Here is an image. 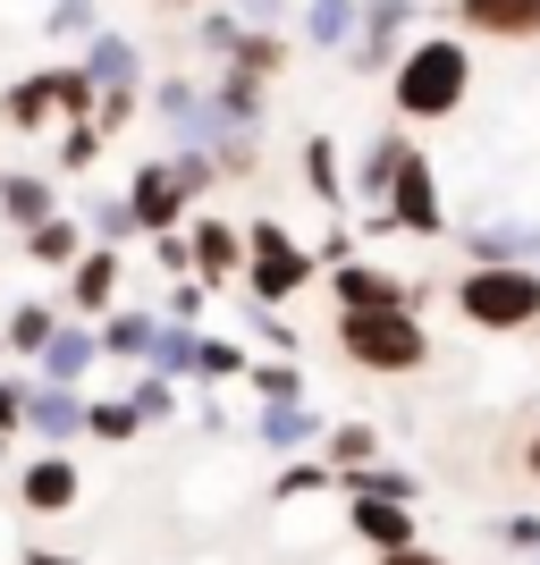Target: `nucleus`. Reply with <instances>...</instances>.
I'll return each mask as SVG.
<instances>
[{
	"label": "nucleus",
	"mask_w": 540,
	"mask_h": 565,
	"mask_svg": "<svg viewBox=\"0 0 540 565\" xmlns=\"http://www.w3.org/2000/svg\"><path fill=\"white\" fill-rule=\"evenodd\" d=\"M102 152V127H68V169H85Z\"/></svg>",
	"instance_id": "obj_27"
},
{
	"label": "nucleus",
	"mask_w": 540,
	"mask_h": 565,
	"mask_svg": "<svg viewBox=\"0 0 540 565\" xmlns=\"http://www.w3.org/2000/svg\"><path fill=\"white\" fill-rule=\"evenodd\" d=\"M313 34H321V43H338V34H347V9H338V0H329V9H313Z\"/></svg>",
	"instance_id": "obj_28"
},
{
	"label": "nucleus",
	"mask_w": 540,
	"mask_h": 565,
	"mask_svg": "<svg viewBox=\"0 0 540 565\" xmlns=\"http://www.w3.org/2000/svg\"><path fill=\"white\" fill-rule=\"evenodd\" d=\"M110 279H118L110 245H102V254H85V262H76V305H110Z\"/></svg>",
	"instance_id": "obj_15"
},
{
	"label": "nucleus",
	"mask_w": 540,
	"mask_h": 565,
	"mask_svg": "<svg viewBox=\"0 0 540 565\" xmlns=\"http://www.w3.org/2000/svg\"><path fill=\"white\" fill-rule=\"evenodd\" d=\"M338 305H347V312H372V305H405V287L389 279V270H372V262H354V270H338Z\"/></svg>",
	"instance_id": "obj_9"
},
{
	"label": "nucleus",
	"mask_w": 540,
	"mask_h": 565,
	"mask_svg": "<svg viewBox=\"0 0 540 565\" xmlns=\"http://www.w3.org/2000/svg\"><path fill=\"white\" fill-rule=\"evenodd\" d=\"M18 423H34L43 439H68V430L85 423V405H76L68 388H34V397H18Z\"/></svg>",
	"instance_id": "obj_8"
},
{
	"label": "nucleus",
	"mask_w": 540,
	"mask_h": 565,
	"mask_svg": "<svg viewBox=\"0 0 540 565\" xmlns=\"http://www.w3.org/2000/svg\"><path fill=\"white\" fill-rule=\"evenodd\" d=\"M338 338H347V354L363 363V372H414V363L431 354V338L414 330V312H405V305L347 312V321H338Z\"/></svg>",
	"instance_id": "obj_2"
},
{
	"label": "nucleus",
	"mask_w": 540,
	"mask_h": 565,
	"mask_svg": "<svg viewBox=\"0 0 540 565\" xmlns=\"http://www.w3.org/2000/svg\"><path fill=\"white\" fill-rule=\"evenodd\" d=\"M329 456H338V465H363V456H372V430H338V439H329Z\"/></svg>",
	"instance_id": "obj_26"
},
{
	"label": "nucleus",
	"mask_w": 540,
	"mask_h": 565,
	"mask_svg": "<svg viewBox=\"0 0 540 565\" xmlns=\"http://www.w3.org/2000/svg\"><path fill=\"white\" fill-rule=\"evenodd\" d=\"M68 498H76V472L60 465V456L25 465V507H43V515H51V507H68Z\"/></svg>",
	"instance_id": "obj_11"
},
{
	"label": "nucleus",
	"mask_w": 540,
	"mask_h": 565,
	"mask_svg": "<svg viewBox=\"0 0 540 565\" xmlns=\"http://www.w3.org/2000/svg\"><path fill=\"white\" fill-rule=\"evenodd\" d=\"M152 347H161V363H169V372H194V363H203V338H187V330L152 338Z\"/></svg>",
	"instance_id": "obj_21"
},
{
	"label": "nucleus",
	"mask_w": 540,
	"mask_h": 565,
	"mask_svg": "<svg viewBox=\"0 0 540 565\" xmlns=\"http://www.w3.org/2000/svg\"><path fill=\"white\" fill-rule=\"evenodd\" d=\"M178 203H187L178 169H144V178H136V203H127V212H136L144 228H169V220H178Z\"/></svg>",
	"instance_id": "obj_6"
},
{
	"label": "nucleus",
	"mask_w": 540,
	"mask_h": 565,
	"mask_svg": "<svg viewBox=\"0 0 540 565\" xmlns=\"http://www.w3.org/2000/svg\"><path fill=\"white\" fill-rule=\"evenodd\" d=\"M262 430H271V439H279V448H287V439H305V430H313V414H296V405L279 397V414H271V423H262Z\"/></svg>",
	"instance_id": "obj_23"
},
{
	"label": "nucleus",
	"mask_w": 540,
	"mask_h": 565,
	"mask_svg": "<svg viewBox=\"0 0 540 565\" xmlns=\"http://www.w3.org/2000/svg\"><path fill=\"white\" fill-rule=\"evenodd\" d=\"M354 490L363 498H414V481H398V472H354Z\"/></svg>",
	"instance_id": "obj_25"
},
{
	"label": "nucleus",
	"mask_w": 540,
	"mask_h": 565,
	"mask_svg": "<svg viewBox=\"0 0 540 565\" xmlns=\"http://www.w3.org/2000/svg\"><path fill=\"white\" fill-rule=\"evenodd\" d=\"M532 472H540V439H532Z\"/></svg>",
	"instance_id": "obj_32"
},
{
	"label": "nucleus",
	"mask_w": 540,
	"mask_h": 565,
	"mask_svg": "<svg viewBox=\"0 0 540 565\" xmlns=\"http://www.w3.org/2000/svg\"><path fill=\"white\" fill-rule=\"evenodd\" d=\"M0 203H9V220H18V228L51 220V186H43V178H0Z\"/></svg>",
	"instance_id": "obj_14"
},
{
	"label": "nucleus",
	"mask_w": 540,
	"mask_h": 565,
	"mask_svg": "<svg viewBox=\"0 0 540 565\" xmlns=\"http://www.w3.org/2000/svg\"><path fill=\"white\" fill-rule=\"evenodd\" d=\"M0 423H18V388L9 380H0Z\"/></svg>",
	"instance_id": "obj_30"
},
{
	"label": "nucleus",
	"mask_w": 540,
	"mask_h": 565,
	"mask_svg": "<svg viewBox=\"0 0 540 565\" xmlns=\"http://www.w3.org/2000/svg\"><path fill=\"white\" fill-rule=\"evenodd\" d=\"M85 354H94V347H85L76 330H68V338L51 330V338H43V372H51V380H76V372H85Z\"/></svg>",
	"instance_id": "obj_16"
},
{
	"label": "nucleus",
	"mask_w": 540,
	"mask_h": 565,
	"mask_svg": "<svg viewBox=\"0 0 540 565\" xmlns=\"http://www.w3.org/2000/svg\"><path fill=\"white\" fill-rule=\"evenodd\" d=\"M305 178L321 194H338V161H329V143H305Z\"/></svg>",
	"instance_id": "obj_24"
},
{
	"label": "nucleus",
	"mask_w": 540,
	"mask_h": 565,
	"mask_svg": "<svg viewBox=\"0 0 540 565\" xmlns=\"http://www.w3.org/2000/svg\"><path fill=\"white\" fill-rule=\"evenodd\" d=\"M313 279V262L287 245L279 220H254V296H296Z\"/></svg>",
	"instance_id": "obj_4"
},
{
	"label": "nucleus",
	"mask_w": 540,
	"mask_h": 565,
	"mask_svg": "<svg viewBox=\"0 0 540 565\" xmlns=\"http://www.w3.org/2000/svg\"><path fill=\"white\" fill-rule=\"evenodd\" d=\"M51 110H60V76H25L18 94H9V118H18V127H43Z\"/></svg>",
	"instance_id": "obj_13"
},
{
	"label": "nucleus",
	"mask_w": 540,
	"mask_h": 565,
	"mask_svg": "<svg viewBox=\"0 0 540 565\" xmlns=\"http://www.w3.org/2000/svg\"><path fill=\"white\" fill-rule=\"evenodd\" d=\"M85 76H102V85H127V76H136V51L127 43H94V68Z\"/></svg>",
	"instance_id": "obj_19"
},
{
	"label": "nucleus",
	"mask_w": 540,
	"mask_h": 565,
	"mask_svg": "<svg viewBox=\"0 0 540 565\" xmlns=\"http://www.w3.org/2000/svg\"><path fill=\"white\" fill-rule=\"evenodd\" d=\"M43 338H51V312H43V305H18V321H9V347L43 354Z\"/></svg>",
	"instance_id": "obj_18"
},
{
	"label": "nucleus",
	"mask_w": 540,
	"mask_h": 565,
	"mask_svg": "<svg viewBox=\"0 0 540 565\" xmlns=\"http://www.w3.org/2000/svg\"><path fill=\"white\" fill-rule=\"evenodd\" d=\"M380 565H447V557H431V548H414V541H398V548H389V557H380Z\"/></svg>",
	"instance_id": "obj_29"
},
{
	"label": "nucleus",
	"mask_w": 540,
	"mask_h": 565,
	"mask_svg": "<svg viewBox=\"0 0 540 565\" xmlns=\"http://www.w3.org/2000/svg\"><path fill=\"white\" fill-rule=\"evenodd\" d=\"M354 532L380 541V548H398V541H414V515H405L398 498H354Z\"/></svg>",
	"instance_id": "obj_10"
},
{
	"label": "nucleus",
	"mask_w": 540,
	"mask_h": 565,
	"mask_svg": "<svg viewBox=\"0 0 540 565\" xmlns=\"http://www.w3.org/2000/svg\"><path fill=\"white\" fill-rule=\"evenodd\" d=\"M456 305L481 330H523V321H540V270H473L456 287Z\"/></svg>",
	"instance_id": "obj_3"
},
{
	"label": "nucleus",
	"mask_w": 540,
	"mask_h": 565,
	"mask_svg": "<svg viewBox=\"0 0 540 565\" xmlns=\"http://www.w3.org/2000/svg\"><path fill=\"white\" fill-rule=\"evenodd\" d=\"M25 236H34V254H43V262H68L76 254V228H68V220H34Z\"/></svg>",
	"instance_id": "obj_17"
},
{
	"label": "nucleus",
	"mask_w": 540,
	"mask_h": 565,
	"mask_svg": "<svg viewBox=\"0 0 540 565\" xmlns=\"http://www.w3.org/2000/svg\"><path fill=\"white\" fill-rule=\"evenodd\" d=\"M25 565H68V557H25Z\"/></svg>",
	"instance_id": "obj_31"
},
{
	"label": "nucleus",
	"mask_w": 540,
	"mask_h": 565,
	"mask_svg": "<svg viewBox=\"0 0 540 565\" xmlns=\"http://www.w3.org/2000/svg\"><path fill=\"white\" fill-rule=\"evenodd\" d=\"M465 85H473L465 43H423V51H405V68H398V110L405 118H447L465 102Z\"/></svg>",
	"instance_id": "obj_1"
},
{
	"label": "nucleus",
	"mask_w": 540,
	"mask_h": 565,
	"mask_svg": "<svg viewBox=\"0 0 540 565\" xmlns=\"http://www.w3.org/2000/svg\"><path fill=\"white\" fill-rule=\"evenodd\" d=\"M144 347H152V321H136V312L110 321V354H144Z\"/></svg>",
	"instance_id": "obj_22"
},
{
	"label": "nucleus",
	"mask_w": 540,
	"mask_h": 565,
	"mask_svg": "<svg viewBox=\"0 0 540 565\" xmlns=\"http://www.w3.org/2000/svg\"><path fill=\"white\" fill-rule=\"evenodd\" d=\"M194 270H203V279H229L236 270V228L229 220H203V228H194Z\"/></svg>",
	"instance_id": "obj_12"
},
{
	"label": "nucleus",
	"mask_w": 540,
	"mask_h": 565,
	"mask_svg": "<svg viewBox=\"0 0 540 565\" xmlns=\"http://www.w3.org/2000/svg\"><path fill=\"white\" fill-rule=\"evenodd\" d=\"M473 34H540V0H465Z\"/></svg>",
	"instance_id": "obj_7"
},
{
	"label": "nucleus",
	"mask_w": 540,
	"mask_h": 565,
	"mask_svg": "<svg viewBox=\"0 0 540 565\" xmlns=\"http://www.w3.org/2000/svg\"><path fill=\"white\" fill-rule=\"evenodd\" d=\"M389 203H398V220H405V228L440 236V194H431V169H423V152H405V161H398V178H389Z\"/></svg>",
	"instance_id": "obj_5"
},
{
	"label": "nucleus",
	"mask_w": 540,
	"mask_h": 565,
	"mask_svg": "<svg viewBox=\"0 0 540 565\" xmlns=\"http://www.w3.org/2000/svg\"><path fill=\"white\" fill-rule=\"evenodd\" d=\"M85 430H94V439H127V430H136V405H85Z\"/></svg>",
	"instance_id": "obj_20"
}]
</instances>
